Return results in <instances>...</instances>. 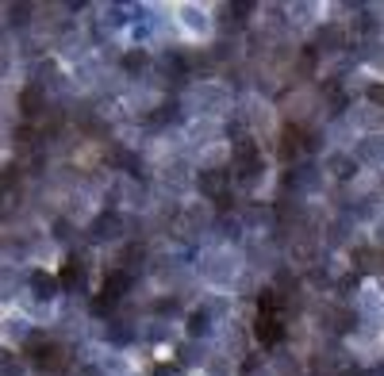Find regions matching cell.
Returning <instances> with one entry per match:
<instances>
[{"label":"cell","mask_w":384,"mask_h":376,"mask_svg":"<svg viewBox=\"0 0 384 376\" xmlns=\"http://www.w3.org/2000/svg\"><path fill=\"white\" fill-rule=\"evenodd\" d=\"M285 315L280 311H258V319H254V338L261 345H280L285 342Z\"/></svg>","instance_id":"cell-1"},{"label":"cell","mask_w":384,"mask_h":376,"mask_svg":"<svg viewBox=\"0 0 384 376\" xmlns=\"http://www.w3.org/2000/svg\"><path fill=\"white\" fill-rule=\"evenodd\" d=\"M227 261H235L227 250H215V253H208L204 258V265H200V272L212 280V284H227L231 277H235V269H227Z\"/></svg>","instance_id":"cell-2"},{"label":"cell","mask_w":384,"mask_h":376,"mask_svg":"<svg viewBox=\"0 0 384 376\" xmlns=\"http://www.w3.org/2000/svg\"><path fill=\"white\" fill-rule=\"evenodd\" d=\"M353 162L358 165H384V135L361 138L358 150H353Z\"/></svg>","instance_id":"cell-3"},{"label":"cell","mask_w":384,"mask_h":376,"mask_svg":"<svg viewBox=\"0 0 384 376\" xmlns=\"http://www.w3.org/2000/svg\"><path fill=\"white\" fill-rule=\"evenodd\" d=\"M31 365H35V369H43V372H58L62 369V350H58V345H35Z\"/></svg>","instance_id":"cell-4"},{"label":"cell","mask_w":384,"mask_h":376,"mask_svg":"<svg viewBox=\"0 0 384 376\" xmlns=\"http://www.w3.org/2000/svg\"><path fill=\"white\" fill-rule=\"evenodd\" d=\"M196 184H200V192H204V196H212V200H223L227 177H223V169H204V173L196 177Z\"/></svg>","instance_id":"cell-5"},{"label":"cell","mask_w":384,"mask_h":376,"mask_svg":"<svg viewBox=\"0 0 384 376\" xmlns=\"http://www.w3.org/2000/svg\"><path fill=\"white\" fill-rule=\"evenodd\" d=\"M212 311L208 307H200V311H189V319H185V331H189V338L196 342V338H208L212 334Z\"/></svg>","instance_id":"cell-6"},{"label":"cell","mask_w":384,"mask_h":376,"mask_svg":"<svg viewBox=\"0 0 384 376\" xmlns=\"http://www.w3.org/2000/svg\"><path fill=\"white\" fill-rule=\"evenodd\" d=\"M119 227H124V219H119V215H100V219L92 223V242H111V238H119Z\"/></svg>","instance_id":"cell-7"},{"label":"cell","mask_w":384,"mask_h":376,"mask_svg":"<svg viewBox=\"0 0 384 376\" xmlns=\"http://www.w3.org/2000/svg\"><path fill=\"white\" fill-rule=\"evenodd\" d=\"M327 169H331L339 181H350V177H358V162H353V154H331V157H327Z\"/></svg>","instance_id":"cell-8"},{"label":"cell","mask_w":384,"mask_h":376,"mask_svg":"<svg viewBox=\"0 0 384 376\" xmlns=\"http://www.w3.org/2000/svg\"><path fill=\"white\" fill-rule=\"evenodd\" d=\"M31 292L35 299H54L58 296V280L46 277V272H31Z\"/></svg>","instance_id":"cell-9"},{"label":"cell","mask_w":384,"mask_h":376,"mask_svg":"<svg viewBox=\"0 0 384 376\" xmlns=\"http://www.w3.org/2000/svg\"><path fill=\"white\" fill-rule=\"evenodd\" d=\"M319 46H327V54L342 50V46H346V31H342L339 23H327L323 31H319Z\"/></svg>","instance_id":"cell-10"},{"label":"cell","mask_w":384,"mask_h":376,"mask_svg":"<svg viewBox=\"0 0 384 376\" xmlns=\"http://www.w3.org/2000/svg\"><path fill=\"white\" fill-rule=\"evenodd\" d=\"M181 16H185V23H189L192 31H208V12H200V8L185 4V8H181Z\"/></svg>","instance_id":"cell-11"},{"label":"cell","mask_w":384,"mask_h":376,"mask_svg":"<svg viewBox=\"0 0 384 376\" xmlns=\"http://www.w3.org/2000/svg\"><path fill=\"white\" fill-rule=\"evenodd\" d=\"M39 100H43L39 84H31V89L23 92V116H35V108H39Z\"/></svg>","instance_id":"cell-12"},{"label":"cell","mask_w":384,"mask_h":376,"mask_svg":"<svg viewBox=\"0 0 384 376\" xmlns=\"http://www.w3.org/2000/svg\"><path fill=\"white\" fill-rule=\"evenodd\" d=\"M150 376H185V365H154V372H150Z\"/></svg>","instance_id":"cell-13"},{"label":"cell","mask_w":384,"mask_h":376,"mask_svg":"<svg viewBox=\"0 0 384 376\" xmlns=\"http://www.w3.org/2000/svg\"><path fill=\"white\" fill-rule=\"evenodd\" d=\"M146 62H150V58H146V50H138V54H135V50H131V54H127V58H124V65H127V70H143V65H146Z\"/></svg>","instance_id":"cell-14"},{"label":"cell","mask_w":384,"mask_h":376,"mask_svg":"<svg viewBox=\"0 0 384 376\" xmlns=\"http://www.w3.org/2000/svg\"><path fill=\"white\" fill-rule=\"evenodd\" d=\"M369 104L384 108V84H369Z\"/></svg>","instance_id":"cell-15"},{"label":"cell","mask_w":384,"mask_h":376,"mask_svg":"<svg viewBox=\"0 0 384 376\" xmlns=\"http://www.w3.org/2000/svg\"><path fill=\"white\" fill-rule=\"evenodd\" d=\"M342 376H369V372H361V369H342Z\"/></svg>","instance_id":"cell-16"},{"label":"cell","mask_w":384,"mask_h":376,"mask_svg":"<svg viewBox=\"0 0 384 376\" xmlns=\"http://www.w3.org/2000/svg\"><path fill=\"white\" fill-rule=\"evenodd\" d=\"M373 372H377V376H384V357H380V361H377V369H373Z\"/></svg>","instance_id":"cell-17"},{"label":"cell","mask_w":384,"mask_h":376,"mask_svg":"<svg viewBox=\"0 0 384 376\" xmlns=\"http://www.w3.org/2000/svg\"><path fill=\"white\" fill-rule=\"evenodd\" d=\"M377 231H380V242H384V219H380V223H377Z\"/></svg>","instance_id":"cell-18"}]
</instances>
